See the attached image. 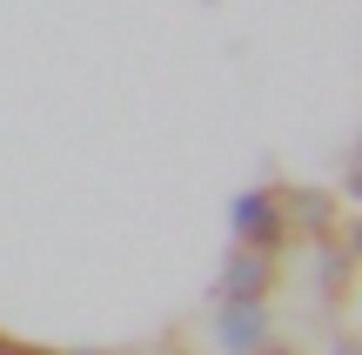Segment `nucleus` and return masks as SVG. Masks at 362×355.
<instances>
[{"instance_id":"obj_2","label":"nucleus","mask_w":362,"mask_h":355,"mask_svg":"<svg viewBox=\"0 0 362 355\" xmlns=\"http://www.w3.org/2000/svg\"><path fill=\"white\" fill-rule=\"evenodd\" d=\"M269 282H275V262H269V255L235 248L228 268H221V302H262V295H269Z\"/></svg>"},{"instance_id":"obj_5","label":"nucleus","mask_w":362,"mask_h":355,"mask_svg":"<svg viewBox=\"0 0 362 355\" xmlns=\"http://www.w3.org/2000/svg\"><path fill=\"white\" fill-rule=\"evenodd\" d=\"M255 355H296V349H282V342H262V349H255Z\"/></svg>"},{"instance_id":"obj_1","label":"nucleus","mask_w":362,"mask_h":355,"mask_svg":"<svg viewBox=\"0 0 362 355\" xmlns=\"http://www.w3.org/2000/svg\"><path fill=\"white\" fill-rule=\"evenodd\" d=\"M228 228H235V248L275 255V248L288 241V201H282V195H269V188H248V195H235Z\"/></svg>"},{"instance_id":"obj_6","label":"nucleus","mask_w":362,"mask_h":355,"mask_svg":"<svg viewBox=\"0 0 362 355\" xmlns=\"http://www.w3.org/2000/svg\"><path fill=\"white\" fill-rule=\"evenodd\" d=\"M336 355H356V342H336Z\"/></svg>"},{"instance_id":"obj_3","label":"nucleus","mask_w":362,"mask_h":355,"mask_svg":"<svg viewBox=\"0 0 362 355\" xmlns=\"http://www.w3.org/2000/svg\"><path fill=\"white\" fill-rule=\"evenodd\" d=\"M221 349L228 355H255L269 342V315H262V302H221Z\"/></svg>"},{"instance_id":"obj_4","label":"nucleus","mask_w":362,"mask_h":355,"mask_svg":"<svg viewBox=\"0 0 362 355\" xmlns=\"http://www.w3.org/2000/svg\"><path fill=\"white\" fill-rule=\"evenodd\" d=\"M296 215H302V222H315V228H322V222H329V201H322V195H296Z\"/></svg>"}]
</instances>
